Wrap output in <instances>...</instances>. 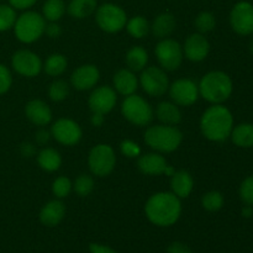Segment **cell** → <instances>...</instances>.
Returning a JSON list of instances; mask_svg holds the SVG:
<instances>
[{
	"instance_id": "1",
	"label": "cell",
	"mask_w": 253,
	"mask_h": 253,
	"mask_svg": "<svg viewBox=\"0 0 253 253\" xmlns=\"http://www.w3.org/2000/svg\"><path fill=\"white\" fill-rule=\"evenodd\" d=\"M145 212L153 225L168 227L174 225L180 217L182 204L179 198L173 193H156L146 203Z\"/></svg>"
},
{
	"instance_id": "2",
	"label": "cell",
	"mask_w": 253,
	"mask_h": 253,
	"mask_svg": "<svg viewBox=\"0 0 253 253\" xmlns=\"http://www.w3.org/2000/svg\"><path fill=\"white\" fill-rule=\"evenodd\" d=\"M234 128V116L226 106L214 104L205 110L200 119V130L203 135L214 142L227 140Z\"/></svg>"
},
{
	"instance_id": "3",
	"label": "cell",
	"mask_w": 253,
	"mask_h": 253,
	"mask_svg": "<svg viewBox=\"0 0 253 253\" xmlns=\"http://www.w3.org/2000/svg\"><path fill=\"white\" fill-rule=\"evenodd\" d=\"M199 94L211 104H222L231 96L234 84L230 76L221 71H212L205 74L200 81Z\"/></svg>"
},
{
	"instance_id": "4",
	"label": "cell",
	"mask_w": 253,
	"mask_h": 253,
	"mask_svg": "<svg viewBox=\"0 0 253 253\" xmlns=\"http://www.w3.org/2000/svg\"><path fill=\"white\" fill-rule=\"evenodd\" d=\"M182 140L183 133L175 126H151L145 132V142L158 152H173L179 147Z\"/></svg>"
},
{
	"instance_id": "5",
	"label": "cell",
	"mask_w": 253,
	"mask_h": 253,
	"mask_svg": "<svg viewBox=\"0 0 253 253\" xmlns=\"http://www.w3.org/2000/svg\"><path fill=\"white\" fill-rule=\"evenodd\" d=\"M12 29L20 42L32 43L44 34L46 20L39 12L26 11L17 17Z\"/></svg>"
},
{
	"instance_id": "6",
	"label": "cell",
	"mask_w": 253,
	"mask_h": 253,
	"mask_svg": "<svg viewBox=\"0 0 253 253\" xmlns=\"http://www.w3.org/2000/svg\"><path fill=\"white\" fill-rule=\"evenodd\" d=\"M123 115L127 121L137 126H146L153 120V109L142 96L132 95L126 96L121 105Z\"/></svg>"
},
{
	"instance_id": "7",
	"label": "cell",
	"mask_w": 253,
	"mask_h": 253,
	"mask_svg": "<svg viewBox=\"0 0 253 253\" xmlns=\"http://www.w3.org/2000/svg\"><path fill=\"white\" fill-rule=\"evenodd\" d=\"M116 156L113 147L105 143L94 146L89 152L88 165L91 173L98 177H106L114 170Z\"/></svg>"
},
{
	"instance_id": "8",
	"label": "cell",
	"mask_w": 253,
	"mask_h": 253,
	"mask_svg": "<svg viewBox=\"0 0 253 253\" xmlns=\"http://www.w3.org/2000/svg\"><path fill=\"white\" fill-rule=\"evenodd\" d=\"M96 24L103 31L115 34L126 26L127 16L123 7L115 4H103L96 10Z\"/></svg>"
},
{
	"instance_id": "9",
	"label": "cell",
	"mask_w": 253,
	"mask_h": 253,
	"mask_svg": "<svg viewBox=\"0 0 253 253\" xmlns=\"http://www.w3.org/2000/svg\"><path fill=\"white\" fill-rule=\"evenodd\" d=\"M156 57L166 71H175L183 62V47L172 39H163L156 46Z\"/></svg>"
},
{
	"instance_id": "10",
	"label": "cell",
	"mask_w": 253,
	"mask_h": 253,
	"mask_svg": "<svg viewBox=\"0 0 253 253\" xmlns=\"http://www.w3.org/2000/svg\"><path fill=\"white\" fill-rule=\"evenodd\" d=\"M230 25L236 34L250 36L253 34V4L239 1L230 12Z\"/></svg>"
},
{
	"instance_id": "11",
	"label": "cell",
	"mask_w": 253,
	"mask_h": 253,
	"mask_svg": "<svg viewBox=\"0 0 253 253\" xmlns=\"http://www.w3.org/2000/svg\"><path fill=\"white\" fill-rule=\"evenodd\" d=\"M140 82L143 90L151 96L163 95L169 88L167 74L158 67H148V68L143 69L140 77Z\"/></svg>"
},
{
	"instance_id": "12",
	"label": "cell",
	"mask_w": 253,
	"mask_h": 253,
	"mask_svg": "<svg viewBox=\"0 0 253 253\" xmlns=\"http://www.w3.org/2000/svg\"><path fill=\"white\" fill-rule=\"evenodd\" d=\"M11 66L16 73L32 78L41 72L42 62L34 52L29 49H20L12 54Z\"/></svg>"
},
{
	"instance_id": "13",
	"label": "cell",
	"mask_w": 253,
	"mask_h": 253,
	"mask_svg": "<svg viewBox=\"0 0 253 253\" xmlns=\"http://www.w3.org/2000/svg\"><path fill=\"white\" fill-rule=\"evenodd\" d=\"M51 135L64 146H74L81 141L82 128L71 119H59L52 125Z\"/></svg>"
},
{
	"instance_id": "14",
	"label": "cell",
	"mask_w": 253,
	"mask_h": 253,
	"mask_svg": "<svg viewBox=\"0 0 253 253\" xmlns=\"http://www.w3.org/2000/svg\"><path fill=\"white\" fill-rule=\"evenodd\" d=\"M169 95L174 104L182 106H190L198 100L199 89L190 79H178L169 86Z\"/></svg>"
},
{
	"instance_id": "15",
	"label": "cell",
	"mask_w": 253,
	"mask_h": 253,
	"mask_svg": "<svg viewBox=\"0 0 253 253\" xmlns=\"http://www.w3.org/2000/svg\"><path fill=\"white\" fill-rule=\"evenodd\" d=\"M116 91L114 90L111 86H99L96 88L93 93L89 96V108L93 113L98 114H105L110 113L114 109V106L116 105Z\"/></svg>"
},
{
	"instance_id": "16",
	"label": "cell",
	"mask_w": 253,
	"mask_h": 253,
	"mask_svg": "<svg viewBox=\"0 0 253 253\" xmlns=\"http://www.w3.org/2000/svg\"><path fill=\"white\" fill-rule=\"evenodd\" d=\"M210 51V43L207 37L202 34H193L185 40L183 52L185 57L192 62H202L208 57Z\"/></svg>"
},
{
	"instance_id": "17",
	"label": "cell",
	"mask_w": 253,
	"mask_h": 253,
	"mask_svg": "<svg viewBox=\"0 0 253 253\" xmlns=\"http://www.w3.org/2000/svg\"><path fill=\"white\" fill-rule=\"evenodd\" d=\"M100 72L93 64L78 67L71 76V83L77 90H89L98 83Z\"/></svg>"
},
{
	"instance_id": "18",
	"label": "cell",
	"mask_w": 253,
	"mask_h": 253,
	"mask_svg": "<svg viewBox=\"0 0 253 253\" xmlns=\"http://www.w3.org/2000/svg\"><path fill=\"white\" fill-rule=\"evenodd\" d=\"M138 169L142 173L148 175H158L163 173H170L173 174V169L167 165V161L160 153H147L138 158L137 161Z\"/></svg>"
},
{
	"instance_id": "19",
	"label": "cell",
	"mask_w": 253,
	"mask_h": 253,
	"mask_svg": "<svg viewBox=\"0 0 253 253\" xmlns=\"http://www.w3.org/2000/svg\"><path fill=\"white\" fill-rule=\"evenodd\" d=\"M25 115L32 124L44 126L52 120V111L44 101L34 99L25 106Z\"/></svg>"
},
{
	"instance_id": "20",
	"label": "cell",
	"mask_w": 253,
	"mask_h": 253,
	"mask_svg": "<svg viewBox=\"0 0 253 253\" xmlns=\"http://www.w3.org/2000/svg\"><path fill=\"white\" fill-rule=\"evenodd\" d=\"M66 215V205L61 200H51L40 211V221L47 227H54L63 220Z\"/></svg>"
},
{
	"instance_id": "21",
	"label": "cell",
	"mask_w": 253,
	"mask_h": 253,
	"mask_svg": "<svg viewBox=\"0 0 253 253\" xmlns=\"http://www.w3.org/2000/svg\"><path fill=\"white\" fill-rule=\"evenodd\" d=\"M113 82L115 90L120 93L121 95H132L137 90V77L130 69H120L118 73H115Z\"/></svg>"
},
{
	"instance_id": "22",
	"label": "cell",
	"mask_w": 253,
	"mask_h": 253,
	"mask_svg": "<svg viewBox=\"0 0 253 253\" xmlns=\"http://www.w3.org/2000/svg\"><path fill=\"white\" fill-rule=\"evenodd\" d=\"M193 187H194V180L190 175L189 172L182 169L174 172L170 179V188H172L173 194L177 195L178 198H188L192 193Z\"/></svg>"
},
{
	"instance_id": "23",
	"label": "cell",
	"mask_w": 253,
	"mask_h": 253,
	"mask_svg": "<svg viewBox=\"0 0 253 253\" xmlns=\"http://www.w3.org/2000/svg\"><path fill=\"white\" fill-rule=\"evenodd\" d=\"M232 142L240 148L253 147V124L242 123L237 126H234L231 131Z\"/></svg>"
},
{
	"instance_id": "24",
	"label": "cell",
	"mask_w": 253,
	"mask_h": 253,
	"mask_svg": "<svg viewBox=\"0 0 253 253\" xmlns=\"http://www.w3.org/2000/svg\"><path fill=\"white\" fill-rule=\"evenodd\" d=\"M175 29V19L170 12H162L152 22V34L158 39H166Z\"/></svg>"
},
{
	"instance_id": "25",
	"label": "cell",
	"mask_w": 253,
	"mask_h": 253,
	"mask_svg": "<svg viewBox=\"0 0 253 253\" xmlns=\"http://www.w3.org/2000/svg\"><path fill=\"white\" fill-rule=\"evenodd\" d=\"M158 120L162 121L165 125H177L182 120V114L177 104L169 103V101H162L158 104L157 110H156Z\"/></svg>"
},
{
	"instance_id": "26",
	"label": "cell",
	"mask_w": 253,
	"mask_h": 253,
	"mask_svg": "<svg viewBox=\"0 0 253 253\" xmlns=\"http://www.w3.org/2000/svg\"><path fill=\"white\" fill-rule=\"evenodd\" d=\"M37 162H39V166L43 170L54 172V170L59 169V167H61L62 157L58 151H56L54 148L47 147L40 151L39 155H37Z\"/></svg>"
},
{
	"instance_id": "27",
	"label": "cell",
	"mask_w": 253,
	"mask_h": 253,
	"mask_svg": "<svg viewBox=\"0 0 253 253\" xmlns=\"http://www.w3.org/2000/svg\"><path fill=\"white\" fill-rule=\"evenodd\" d=\"M148 62V53L143 47L135 46L126 54V64L132 72H140L146 68Z\"/></svg>"
},
{
	"instance_id": "28",
	"label": "cell",
	"mask_w": 253,
	"mask_h": 253,
	"mask_svg": "<svg viewBox=\"0 0 253 253\" xmlns=\"http://www.w3.org/2000/svg\"><path fill=\"white\" fill-rule=\"evenodd\" d=\"M96 10V0H72L68 14L74 19H85Z\"/></svg>"
},
{
	"instance_id": "29",
	"label": "cell",
	"mask_w": 253,
	"mask_h": 253,
	"mask_svg": "<svg viewBox=\"0 0 253 253\" xmlns=\"http://www.w3.org/2000/svg\"><path fill=\"white\" fill-rule=\"evenodd\" d=\"M67 58L61 53H53L46 59L43 69L48 76L58 77L67 69Z\"/></svg>"
},
{
	"instance_id": "30",
	"label": "cell",
	"mask_w": 253,
	"mask_h": 253,
	"mask_svg": "<svg viewBox=\"0 0 253 253\" xmlns=\"http://www.w3.org/2000/svg\"><path fill=\"white\" fill-rule=\"evenodd\" d=\"M44 20L57 22L66 12V4L63 0H47L42 7Z\"/></svg>"
},
{
	"instance_id": "31",
	"label": "cell",
	"mask_w": 253,
	"mask_h": 253,
	"mask_svg": "<svg viewBox=\"0 0 253 253\" xmlns=\"http://www.w3.org/2000/svg\"><path fill=\"white\" fill-rule=\"evenodd\" d=\"M126 30L135 39H142L150 32L151 26L143 16H135L126 22Z\"/></svg>"
},
{
	"instance_id": "32",
	"label": "cell",
	"mask_w": 253,
	"mask_h": 253,
	"mask_svg": "<svg viewBox=\"0 0 253 253\" xmlns=\"http://www.w3.org/2000/svg\"><path fill=\"white\" fill-rule=\"evenodd\" d=\"M224 195L217 190H211L208 192L207 194L203 195L202 198V205L205 210L208 211H219L222 207H224Z\"/></svg>"
},
{
	"instance_id": "33",
	"label": "cell",
	"mask_w": 253,
	"mask_h": 253,
	"mask_svg": "<svg viewBox=\"0 0 253 253\" xmlns=\"http://www.w3.org/2000/svg\"><path fill=\"white\" fill-rule=\"evenodd\" d=\"M16 19V11L11 5L0 4V32L12 29Z\"/></svg>"
},
{
	"instance_id": "34",
	"label": "cell",
	"mask_w": 253,
	"mask_h": 253,
	"mask_svg": "<svg viewBox=\"0 0 253 253\" xmlns=\"http://www.w3.org/2000/svg\"><path fill=\"white\" fill-rule=\"evenodd\" d=\"M69 94V85L67 82L62 81V79H57L53 83L49 85L48 88V95L51 100L53 101H63L64 99L68 96Z\"/></svg>"
},
{
	"instance_id": "35",
	"label": "cell",
	"mask_w": 253,
	"mask_h": 253,
	"mask_svg": "<svg viewBox=\"0 0 253 253\" xmlns=\"http://www.w3.org/2000/svg\"><path fill=\"white\" fill-rule=\"evenodd\" d=\"M215 25H216L215 16L209 11H202L195 17V27L200 34L212 31L215 29Z\"/></svg>"
},
{
	"instance_id": "36",
	"label": "cell",
	"mask_w": 253,
	"mask_h": 253,
	"mask_svg": "<svg viewBox=\"0 0 253 253\" xmlns=\"http://www.w3.org/2000/svg\"><path fill=\"white\" fill-rule=\"evenodd\" d=\"M73 189L79 197H88L94 189V179L88 174H81L74 182Z\"/></svg>"
},
{
	"instance_id": "37",
	"label": "cell",
	"mask_w": 253,
	"mask_h": 253,
	"mask_svg": "<svg viewBox=\"0 0 253 253\" xmlns=\"http://www.w3.org/2000/svg\"><path fill=\"white\" fill-rule=\"evenodd\" d=\"M72 188H73V184H72V182L68 178L58 177L57 179H54L53 184H52V192H53V194L57 198L62 199V198L68 197Z\"/></svg>"
},
{
	"instance_id": "38",
	"label": "cell",
	"mask_w": 253,
	"mask_h": 253,
	"mask_svg": "<svg viewBox=\"0 0 253 253\" xmlns=\"http://www.w3.org/2000/svg\"><path fill=\"white\" fill-rule=\"evenodd\" d=\"M239 194L245 205H252L253 207V174L245 178L244 182L240 185Z\"/></svg>"
},
{
	"instance_id": "39",
	"label": "cell",
	"mask_w": 253,
	"mask_h": 253,
	"mask_svg": "<svg viewBox=\"0 0 253 253\" xmlns=\"http://www.w3.org/2000/svg\"><path fill=\"white\" fill-rule=\"evenodd\" d=\"M12 84V76L10 69L5 64L0 63V95L9 91Z\"/></svg>"
},
{
	"instance_id": "40",
	"label": "cell",
	"mask_w": 253,
	"mask_h": 253,
	"mask_svg": "<svg viewBox=\"0 0 253 253\" xmlns=\"http://www.w3.org/2000/svg\"><path fill=\"white\" fill-rule=\"evenodd\" d=\"M121 151L127 157H136V156L140 155V147H138V145L130 140H126L121 143Z\"/></svg>"
},
{
	"instance_id": "41",
	"label": "cell",
	"mask_w": 253,
	"mask_h": 253,
	"mask_svg": "<svg viewBox=\"0 0 253 253\" xmlns=\"http://www.w3.org/2000/svg\"><path fill=\"white\" fill-rule=\"evenodd\" d=\"M167 253H193L189 246H187L183 242H172L168 246Z\"/></svg>"
},
{
	"instance_id": "42",
	"label": "cell",
	"mask_w": 253,
	"mask_h": 253,
	"mask_svg": "<svg viewBox=\"0 0 253 253\" xmlns=\"http://www.w3.org/2000/svg\"><path fill=\"white\" fill-rule=\"evenodd\" d=\"M37 0H9L10 5L15 10H26L36 4Z\"/></svg>"
},
{
	"instance_id": "43",
	"label": "cell",
	"mask_w": 253,
	"mask_h": 253,
	"mask_svg": "<svg viewBox=\"0 0 253 253\" xmlns=\"http://www.w3.org/2000/svg\"><path fill=\"white\" fill-rule=\"evenodd\" d=\"M44 32H46L47 36L51 37V39H57V37L61 36L62 29L57 22H49L48 25H46Z\"/></svg>"
},
{
	"instance_id": "44",
	"label": "cell",
	"mask_w": 253,
	"mask_h": 253,
	"mask_svg": "<svg viewBox=\"0 0 253 253\" xmlns=\"http://www.w3.org/2000/svg\"><path fill=\"white\" fill-rule=\"evenodd\" d=\"M89 252L90 253H118L115 250L111 249V247L105 246V245H100V244H90V246H89Z\"/></svg>"
},
{
	"instance_id": "45",
	"label": "cell",
	"mask_w": 253,
	"mask_h": 253,
	"mask_svg": "<svg viewBox=\"0 0 253 253\" xmlns=\"http://www.w3.org/2000/svg\"><path fill=\"white\" fill-rule=\"evenodd\" d=\"M20 153H21L24 157L30 158L36 153V148H35V146L32 145V143L24 142L21 146H20Z\"/></svg>"
},
{
	"instance_id": "46",
	"label": "cell",
	"mask_w": 253,
	"mask_h": 253,
	"mask_svg": "<svg viewBox=\"0 0 253 253\" xmlns=\"http://www.w3.org/2000/svg\"><path fill=\"white\" fill-rule=\"evenodd\" d=\"M49 138H51V133H49L47 130H39L36 132V141L37 143H40V145H44V143H47L49 141Z\"/></svg>"
},
{
	"instance_id": "47",
	"label": "cell",
	"mask_w": 253,
	"mask_h": 253,
	"mask_svg": "<svg viewBox=\"0 0 253 253\" xmlns=\"http://www.w3.org/2000/svg\"><path fill=\"white\" fill-rule=\"evenodd\" d=\"M91 124L96 127L101 126L104 124V115L103 114H98V113H93V116H91Z\"/></svg>"
},
{
	"instance_id": "48",
	"label": "cell",
	"mask_w": 253,
	"mask_h": 253,
	"mask_svg": "<svg viewBox=\"0 0 253 253\" xmlns=\"http://www.w3.org/2000/svg\"><path fill=\"white\" fill-rule=\"evenodd\" d=\"M241 214H242V216L246 217V219H250V217H252V215H253V207H252V205H245V207L242 208Z\"/></svg>"
},
{
	"instance_id": "49",
	"label": "cell",
	"mask_w": 253,
	"mask_h": 253,
	"mask_svg": "<svg viewBox=\"0 0 253 253\" xmlns=\"http://www.w3.org/2000/svg\"><path fill=\"white\" fill-rule=\"evenodd\" d=\"M250 51H251V53L253 54V40L251 41V43H250Z\"/></svg>"
}]
</instances>
